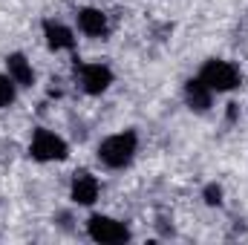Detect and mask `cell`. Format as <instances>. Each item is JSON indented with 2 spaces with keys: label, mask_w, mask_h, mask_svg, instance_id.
<instances>
[{
  "label": "cell",
  "mask_w": 248,
  "mask_h": 245,
  "mask_svg": "<svg viewBox=\"0 0 248 245\" xmlns=\"http://www.w3.org/2000/svg\"><path fill=\"white\" fill-rule=\"evenodd\" d=\"M139 153V133L136 130H122V133H113L107 138H101L95 156H98V165L107 168V170H124L133 165Z\"/></svg>",
  "instance_id": "cell-1"
},
{
  "label": "cell",
  "mask_w": 248,
  "mask_h": 245,
  "mask_svg": "<svg viewBox=\"0 0 248 245\" xmlns=\"http://www.w3.org/2000/svg\"><path fill=\"white\" fill-rule=\"evenodd\" d=\"M199 81L214 92V95H222V92H234L240 84H243V72L234 61H225V58H208L199 69Z\"/></svg>",
  "instance_id": "cell-2"
},
{
  "label": "cell",
  "mask_w": 248,
  "mask_h": 245,
  "mask_svg": "<svg viewBox=\"0 0 248 245\" xmlns=\"http://www.w3.org/2000/svg\"><path fill=\"white\" fill-rule=\"evenodd\" d=\"M87 237L93 243H101V245H122L133 240V231L130 225L116 219V216H107V214H93L87 219Z\"/></svg>",
  "instance_id": "cell-3"
},
{
  "label": "cell",
  "mask_w": 248,
  "mask_h": 245,
  "mask_svg": "<svg viewBox=\"0 0 248 245\" xmlns=\"http://www.w3.org/2000/svg\"><path fill=\"white\" fill-rule=\"evenodd\" d=\"M29 156L41 165H49V162H63L69 156V144L63 141L58 133L46 130V127H35L32 133V141H29Z\"/></svg>",
  "instance_id": "cell-4"
},
{
  "label": "cell",
  "mask_w": 248,
  "mask_h": 245,
  "mask_svg": "<svg viewBox=\"0 0 248 245\" xmlns=\"http://www.w3.org/2000/svg\"><path fill=\"white\" fill-rule=\"evenodd\" d=\"M75 75H78V84L87 95H104L113 87V69L101 61L75 63Z\"/></svg>",
  "instance_id": "cell-5"
},
{
  "label": "cell",
  "mask_w": 248,
  "mask_h": 245,
  "mask_svg": "<svg viewBox=\"0 0 248 245\" xmlns=\"http://www.w3.org/2000/svg\"><path fill=\"white\" fill-rule=\"evenodd\" d=\"M98 193H101V182L90 173V170H75L72 173V182H69V199L81 208H90L98 202Z\"/></svg>",
  "instance_id": "cell-6"
},
{
  "label": "cell",
  "mask_w": 248,
  "mask_h": 245,
  "mask_svg": "<svg viewBox=\"0 0 248 245\" xmlns=\"http://www.w3.org/2000/svg\"><path fill=\"white\" fill-rule=\"evenodd\" d=\"M75 23H78V32L87 35V38H93V41H104V38L110 35V20H107V15H104L101 9H95V6L78 9V12H75Z\"/></svg>",
  "instance_id": "cell-7"
},
{
  "label": "cell",
  "mask_w": 248,
  "mask_h": 245,
  "mask_svg": "<svg viewBox=\"0 0 248 245\" xmlns=\"http://www.w3.org/2000/svg\"><path fill=\"white\" fill-rule=\"evenodd\" d=\"M44 41L52 52H72L75 49V32L55 17L44 20Z\"/></svg>",
  "instance_id": "cell-8"
},
{
  "label": "cell",
  "mask_w": 248,
  "mask_h": 245,
  "mask_svg": "<svg viewBox=\"0 0 248 245\" xmlns=\"http://www.w3.org/2000/svg\"><path fill=\"white\" fill-rule=\"evenodd\" d=\"M6 72L12 75V81H15L20 90H29V87H35V81H38L35 66H32V61H29L23 52H9V55H6Z\"/></svg>",
  "instance_id": "cell-9"
},
{
  "label": "cell",
  "mask_w": 248,
  "mask_h": 245,
  "mask_svg": "<svg viewBox=\"0 0 248 245\" xmlns=\"http://www.w3.org/2000/svg\"><path fill=\"white\" fill-rule=\"evenodd\" d=\"M182 95H185V104L193 110V113H208L211 104H214V92L199 81V75H196V78H187Z\"/></svg>",
  "instance_id": "cell-10"
},
{
  "label": "cell",
  "mask_w": 248,
  "mask_h": 245,
  "mask_svg": "<svg viewBox=\"0 0 248 245\" xmlns=\"http://www.w3.org/2000/svg\"><path fill=\"white\" fill-rule=\"evenodd\" d=\"M17 84L12 81L9 72H0V110H9L15 101H17Z\"/></svg>",
  "instance_id": "cell-11"
},
{
  "label": "cell",
  "mask_w": 248,
  "mask_h": 245,
  "mask_svg": "<svg viewBox=\"0 0 248 245\" xmlns=\"http://www.w3.org/2000/svg\"><path fill=\"white\" fill-rule=\"evenodd\" d=\"M222 196H225L222 184L211 182V184L202 187V199H205V205H211V208H219V205H222Z\"/></svg>",
  "instance_id": "cell-12"
}]
</instances>
